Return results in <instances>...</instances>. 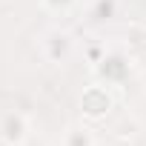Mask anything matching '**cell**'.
Segmentation results:
<instances>
[{
	"instance_id": "obj_1",
	"label": "cell",
	"mask_w": 146,
	"mask_h": 146,
	"mask_svg": "<svg viewBox=\"0 0 146 146\" xmlns=\"http://www.w3.org/2000/svg\"><path fill=\"white\" fill-rule=\"evenodd\" d=\"M72 35L69 32H63V29H52V32H46L43 35V40H40V49H43V57L49 60V63H63L69 54H72Z\"/></svg>"
},
{
	"instance_id": "obj_2",
	"label": "cell",
	"mask_w": 146,
	"mask_h": 146,
	"mask_svg": "<svg viewBox=\"0 0 146 146\" xmlns=\"http://www.w3.org/2000/svg\"><path fill=\"white\" fill-rule=\"evenodd\" d=\"M26 135H29V120L20 112L3 115V120H0V137H3L9 146H23Z\"/></svg>"
},
{
	"instance_id": "obj_3",
	"label": "cell",
	"mask_w": 146,
	"mask_h": 146,
	"mask_svg": "<svg viewBox=\"0 0 146 146\" xmlns=\"http://www.w3.org/2000/svg\"><path fill=\"white\" fill-rule=\"evenodd\" d=\"M95 69L100 72V78H103L106 83H115V80L123 75V57H117V54H103V60H100Z\"/></svg>"
},
{
	"instance_id": "obj_4",
	"label": "cell",
	"mask_w": 146,
	"mask_h": 146,
	"mask_svg": "<svg viewBox=\"0 0 146 146\" xmlns=\"http://www.w3.org/2000/svg\"><path fill=\"white\" fill-rule=\"evenodd\" d=\"M60 146H95V137H92V132L86 129V126H69L66 132H63V137H60Z\"/></svg>"
},
{
	"instance_id": "obj_5",
	"label": "cell",
	"mask_w": 146,
	"mask_h": 146,
	"mask_svg": "<svg viewBox=\"0 0 146 146\" xmlns=\"http://www.w3.org/2000/svg\"><path fill=\"white\" fill-rule=\"evenodd\" d=\"M43 6L52 9V12H66V9L75 6V0H43Z\"/></svg>"
},
{
	"instance_id": "obj_6",
	"label": "cell",
	"mask_w": 146,
	"mask_h": 146,
	"mask_svg": "<svg viewBox=\"0 0 146 146\" xmlns=\"http://www.w3.org/2000/svg\"><path fill=\"white\" fill-rule=\"evenodd\" d=\"M112 9H115L112 0H98V3H95V17H109Z\"/></svg>"
}]
</instances>
